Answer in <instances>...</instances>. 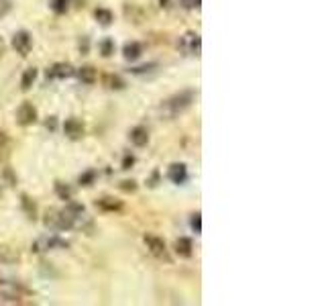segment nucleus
<instances>
[{"label":"nucleus","instance_id":"nucleus-27","mask_svg":"<svg viewBox=\"0 0 326 306\" xmlns=\"http://www.w3.org/2000/svg\"><path fill=\"white\" fill-rule=\"evenodd\" d=\"M13 9V3L11 0H0V19H5Z\"/></svg>","mask_w":326,"mask_h":306},{"label":"nucleus","instance_id":"nucleus-1","mask_svg":"<svg viewBox=\"0 0 326 306\" xmlns=\"http://www.w3.org/2000/svg\"><path fill=\"white\" fill-rule=\"evenodd\" d=\"M196 96H198V92H194V90H182V92L170 96L168 100H163V105H161L159 111H161L163 117L172 121V119L184 115V113L194 105Z\"/></svg>","mask_w":326,"mask_h":306},{"label":"nucleus","instance_id":"nucleus-3","mask_svg":"<svg viewBox=\"0 0 326 306\" xmlns=\"http://www.w3.org/2000/svg\"><path fill=\"white\" fill-rule=\"evenodd\" d=\"M68 247H70V241H66L58 235H43V237L33 241L31 251L33 253H49V251H62V249H68Z\"/></svg>","mask_w":326,"mask_h":306},{"label":"nucleus","instance_id":"nucleus-6","mask_svg":"<svg viewBox=\"0 0 326 306\" xmlns=\"http://www.w3.org/2000/svg\"><path fill=\"white\" fill-rule=\"evenodd\" d=\"M143 241H145L147 249H149V251H151V253L155 255V258L170 262V255H168V247H166V241H163L161 237H155V235H145V237H143Z\"/></svg>","mask_w":326,"mask_h":306},{"label":"nucleus","instance_id":"nucleus-22","mask_svg":"<svg viewBox=\"0 0 326 306\" xmlns=\"http://www.w3.org/2000/svg\"><path fill=\"white\" fill-rule=\"evenodd\" d=\"M56 194H58V198L60 200H72V196H74V190H72V186H68V184H64V182H56Z\"/></svg>","mask_w":326,"mask_h":306},{"label":"nucleus","instance_id":"nucleus-15","mask_svg":"<svg viewBox=\"0 0 326 306\" xmlns=\"http://www.w3.org/2000/svg\"><path fill=\"white\" fill-rule=\"evenodd\" d=\"M102 84H104V88H108V90H123V88L127 86V82H125L119 74H104V76H102Z\"/></svg>","mask_w":326,"mask_h":306},{"label":"nucleus","instance_id":"nucleus-16","mask_svg":"<svg viewBox=\"0 0 326 306\" xmlns=\"http://www.w3.org/2000/svg\"><path fill=\"white\" fill-rule=\"evenodd\" d=\"M176 253L180 255V258H192V253H194V243H192V239L180 237V239L176 241Z\"/></svg>","mask_w":326,"mask_h":306},{"label":"nucleus","instance_id":"nucleus-13","mask_svg":"<svg viewBox=\"0 0 326 306\" xmlns=\"http://www.w3.org/2000/svg\"><path fill=\"white\" fill-rule=\"evenodd\" d=\"M123 56H125V60H129V62H137V60L143 56V45H141L139 41H129V43H125V47H123Z\"/></svg>","mask_w":326,"mask_h":306},{"label":"nucleus","instance_id":"nucleus-2","mask_svg":"<svg viewBox=\"0 0 326 306\" xmlns=\"http://www.w3.org/2000/svg\"><path fill=\"white\" fill-rule=\"evenodd\" d=\"M43 225L53 231H70L74 229V219L68 215L66 209H49L43 217Z\"/></svg>","mask_w":326,"mask_h":306},{"label":"nucleus","instance_id":"nucleus-29","mask_svg":"<svg viewBox=\"0 0 326 306\" xmlns=\"http://www.w3.org/2000/svg\"><path fill=\"white\" fill-rule=\"evenodd\" d=\"M153 68H157L155 64H149V66H141V68H131L129 72L131 74H135V76H141V74H147V72H151Z\"/></svg>","mask_w":326,"mask_h":306},{"label":"nucleus","instance_id":"nucleus-18","mask_svg":"<svg viewBox=\"0 0 326 306\" xmlns=\"http://www.w3.org/2000/svg\"><path fill=\"white\" fill-rule=\"evenodd\" d=\"M37 76H39V72H37V68H27L25 72H23V76H21V90H31V86L35 84V80H37Z\"/></svg>","mask_w":326,"mask_h":306},{"label":"nucleus","instance_id":"nucleus-21","mask_svg":"<svg viewBox=\"0 0 326 306\" xmlns=\"http://www.w3.org/2000/svg\"><path fill=\"white\" fill-rule=\"evenodd\" d=\"M19 262V253L11 247H0V264H15Z\"/></svg>","mask_w":326,"mask_h":306},{"label":"nucleus","instance_id":"nucleus-10","mask_svg":"<svg viewBox=\"0 0 326 306\" xmlns=\"http://www.w3.org/2000/svg\"><path fill=\"white\" fill-rule=\"evenodd\" d=\"M168 178H170V182H174L176 186L186 184V182H188V168H186V164H172V166L168 168Z\"/></svg>","mask_w":326,"mask_h":306},{"label":"nucleus","instance_id":"nucleus-28","mask_svg":"<svg viewBox=\"0 0 326 306\" xmlns=\"http://www.w3.org/2000/svg\"><path fill=\"white\" fill-rule=\"evenodd\" d=\"M121 190L123 192H137V182L135 180H123L121 182Z\"/></svg>","mask_w":326,"mask_h":306},{"label":"nucleus","instance_id":"nucleus-33","mask_svg":"<svg viewBox=\"0 0 326 306\" xmlns=\"http://www.w3.org/2000/svg\"><path fill=\"white\" fill-rule=\"evenodd\" d=\"M157 182H159V172L155 170V172L151 174V178L147 180V186H149V188H155V186H157Z\"/></svg>","mask_w":326,"mask_h":306},{"label":"nucleus","instance_id":"nucleus-26","mask_svg":"<svg viewBox=\"0 0 326 306\" xmlns=\"http://www.w3.org/2000/svg\"><path fill=\"white\" fill-rule=\"evenodd\" d=\"M135 156H133V153H125V156H123V164H121V170H131L133 166H135Z\"/></svg>","mask_w":326,"mask_h":306},{"label":"nucleus","instance_id":"nucleus-34","mask_svg":"<svg viewBox=\"0 0 326 306\" xmlns=\"http://www.w3.org/2000/svg\"><path fill=\"white\" fill-rule=\"evenodd\" d=\"M88 47H90V41H88V37H84V39L80 41V49H82V54H88Z\"/></svg>","mask_w":326,"mask_h":306},{"label":"nucleus","instance_id":"nucleus-7","mask_svg":"<svg viewBox=\"0 0 326 306\" xmlns=\"http://www.w3.org/2000/svg\"><path fill=\"white\" fill-rule=\"evenodd\" d=\"M74 74H76V70H74L72 64L58 62V64H53V66L45 72V78H47V80H66V78H72Z\"/></svg>","mask_w":326,"mask_h":306},{"label":"nucleus","instance_id":"nucleus-11","mask_svg":"<svg viewBox=\"0 0 326 306\" xmlns=\"http://www.w3.org/2000/svg\"><path fill=\"white\" fill-rule=\"evenodd\" d=\"M96 207H98L100 211H104V213H121V211L125 209V204H123V200H119V198L104 196V198H98V200H96Z\"/></svg>","mask_w":326,"mask_h":306},{"label":"nucleus","instance_id":"nucleus-24","mask_svg":"<svg viewBox=\"0 0 326 306\" xmlns=\"http://www.w3.org/2000/svg\"><path fill=\"white\" fill-rule=\"evenodd\" d=\"M96 178H98V172L96 170H86L84 174H80V178H78V184L80 186H92L94 182H96Z\"/></svg>","mask_w":326,"mask_h":306},{"label":"nucleus","instance_id":"nucleus-8","mask_svg":"<svg viewBox=\"0 0 326 306\" xmlns=\"http://www.w3.org/2000/svg\"><path fill=\"white\" fill-rule=\"evenodd\" d=\"M17 123L21 127H29V125L37 123V109H35V105H31V102H23V105L19 107V111H17Z\"/></svg>","mask_w":326,"mask_h":306},{"label":"nucleus","instance_id":"nucleus-14","mask_svg":"<svg viewBox=\"0 0 326 306\" xmlns=\"http://www.w3.org/2000/svg\"><path fill=\"white\" fill-rule=\"evenodd\" d=\"M21 209L29 221H37V204L31 196H27V194L21 196Z\"/></svg>","mask_w":326,"mask_h":306},{"label":"nucleus","instance_id":"nucleus-32","mask_svg":"<svg viewBox=\"0 0 326 306\" xmlns=\"http://www.w3.org/2000/svg\"><path fill=\"white\" fill-rule=\"evenodd\" d=\"M45 127H47L49 131H56V129H58V117H49V119L45 121Z\"/></svg>","mask_w":326,"mask_h":306},{"label":"nucleus","instance_id":"nucleus-30","mask_svg":"<svg viewBox=\"0 0 326 306\" xmlns=\"http://www.w3.org/2000/svg\"><path fill=\"white\" fill-rule=\"evenodd\" d=\"M3 178L7 180V184H9V186H15V184H17V176L13 174V170H11V168H5V172H3Z\"/></svg>","mask_w":326,"mask_h":306},{"label":"nucleus","instance_id":"nucleus-5","mask_svg":"<svg viewBox=\"0 0 326 306\" xmlns=\"http://www.w3.org/2000/svg\"><path fill=\"white\" fill-rule=\"evenodd\" d=\"M13 47H15V51H17L19 56L27 58L31 54V49H33V37H31V33L29 31H17L13 35Z\"/></svg>","mask_w":326,"mask_h":306},{"label":"nucleus","instance_id":"nucleus-35","mask_svg":"<svg viewBox=\"0 0 326 306\" xmlns=\"http://www.w3.org/2000/svg\"><path fill=\"white\" fill-rule=\"evenodd\" d=\"M9 143V137H7V133H3L0 131V149H5V145Z\"/></svg>","mask_w":326,"mask_h":306},{"label":"nucleus","instance_id":"nucleus-12","mask_svg":"<svg viewBox=\"0 0 326 306\" xmlns=\"http://www.w3.org/2000/svg\"><path fill=\"white\" fill-rule=\"evenodd\" d=\"M129 137H131V143H133L135 147H145V145L149 143V131H147L145 127H141V125L133 127L131 133H129Z\"/></svg>","mask_w":326,"mask_h":306},{"label":"nucleus","instance_id":"nucleus-17","mask_svg":"<svg viewBox=\"0 0 326 306\" xmlns=\"http://www.w3.org/2000/svg\"><path fill=\"white\" fill-rule=\"evenodd\" d=\"M76 76H78V80L82 84H88V86L98 80V74H96V70L92 66H82L80 70H76Z\"/></svg>","mask_w":326,"mask_h":306},{"label":"nucleus","instance_id":"nucleus-9","mask_svg":"<svg viewBox=\"0 0 326 306\" xmlns=\"http://www.w3.org/2000/svg\"><path fill=\"white\" fill-rule=\"evenodd\" d=\"M84 123L80 121V119H76V117H72V119H68L66 123H64V133H66V137L68 139H72V141H78V139H82L84 137Z\"/></svg>","mask_w":326,"mask_h":306},{"label":"nucleus","instance_id":"nucleus-31","mask_svg":"<svg viewBox=\"0 0 326 306\" xmlns=\"http://www.w3.org/2000/svg\"><path fill=\"white\" fill-rule=\"evenodd\" d=\"M184 9H200V3L202 0H180Z\"/></svg>","mask_w":326,"mask_h":306},{"label":"nucleus","instance_id":"nucleus-4","mask_svg":"<svg viewBox=\"0 0 326 306\" xmlns=\"http://www.w3.org/2000/svg\"><path fill=\"white\" fill-rule=\"evenodd\" d=\"M178 47H180V51L184 56H200V51H202V37H200V33H196V31H188V33H184L182 37H180V41H178Z\"/></svg>","mask_w":326,"mask_h":306},{"label":"nucleus","instance_id":"nucleus-20","mask_svg":"<svg viewBox=\"0 0 326 306\" xmlns=\"http://www.w3.org/2000/svg\"><path fill=\"white\" fill-rule=\"evenodd\" d=\"M94 19H96L102 27H108V25H111V23L115 21L113 13L108 11V9H96V11H94Z\"/></svg>","mask_w":326,"mask_h":306},{"label":"nucleus","instance_id":"nucleus-36","mask_svg":"<svg viewBox=\"0 0 326 306\" xmlns=\"http://www.w3.org/2000/svg\"><path fill=\"white\" fill-rule=\"evenodd\" d=\"M170 5H172V0H159V7L161 9H170Z\"/></svg>","mask_w":326,"mask_h":306},{"label":"nucleus","instance_id":"nucleus-37","mask_svg":"<svg viewBox=\"0 0 326 306\" xmlns=\"http://www.w3.org/2000/svg\"><path fill=\"white\" fill-rule=\"evenodd\" d=\"M3 51H5V41H3V37H0V56H3Z\"/></svg>","mask_w":326,"mask_h":306},{"label":"nucleus","instance_id":"nucleus-25","mask_svg":"<svg viewBox=\"0 0 326 306\" xmlns=\"http://www.w3.org/2000/svg\"><path fill=\"white\" fill-rule=\"evenodd\" d=\"M190 225H192L194 233L200 235V233H202V215H200V213H194L192 219H190Z\"/></svg>","mask_w":326,"mask_h":306},{"label":"nucleus","instance_id":"nucleus-23","mask_svg":"<svg viewBox=\"0 0 326 306\" xmlns=\"http://www.w3.org/2000/svg\"><path fill=\"white\" fill-rule=\"evenodd\" d=\"M49 9L56 15H66L70 11V0H49Z\"/></svg>","mask_w":326,"mask_h":306},{"label":"nucleus","instance_id":"nucleus-38","mask_svg":"<svg viewBox=\"0 0 326 306\" xmlns=\"http://www.w3.org/2000/svg\"><path fill=\"white\" fill-rule=\"evenodd\" d=\"M0 198H3V188H0Z\"/></svg>","mask_w":326,"mask_h":306},{"label":"nucleus","instance_id":"nucleus-19","mask_svg":"<svg viewBox=\"0 0 326 306\" xmlns=\"http://www.w3.org/2000/svg\"><path fill=\"white\" fill-rule=\"evenodd\" d=\"M115 49H117V45H115V41H113L111 37H106V39H102V41L98 43V51H100L102 58H111V56L115 54Z\"/></svg>","mask_w":326,"mask_h":306}]
</instances>
